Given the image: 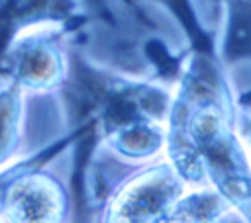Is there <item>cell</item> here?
I'll use <instances>...</instances> for the list:
<instances>
[{
  "label": "cell",
  "mask_w": 251,
  "mask_h": 223,
  "mask_svg": "<svg viewBox=\"0 0 251 223\" xmlns=\"http://www.w3.org/2000/svg\"><path fill=\"white\" fill-rule=\"evenodd\" d=\"M84 22L78 0H0V57L29 29H76Z\"/></svg>",
  "instance_id": "cell-5"
},
{
  "label": "cell",
  "mask_w": 251,
  "mask_h": 223,
  "mask_svg": "<svg viewBox=\"0 0 251 223\" xmlns=\"http://www.w3.org/2000/svg\"><path fill=\"white\" fill-rule=\"evenodd\" d=\"M159 6H163L178 23V27L184 31L192 53H202V55H218L216 53V41L214 35L204 27L200 22L196 8L192 0H155Z\"/></svg>",
  "instance_id": "cell-9"
},
{
  "label": "cell",
  "mask_w": 251,
  "mask_h": 223,
  "mask_svg": "<svg viewBox=\"0 0 251 223\" xmlns=\"http://www.w3.org/2000/svg\"><path fill=\"white\" fill-rule=\"evenodd\" d=\"M233 205L214 188L212 192H194L180 196L171 207L167 221H212Z\"/></svg>",
  "instance_id": "cell-8"
},
{
  "label": "cell",
  "mask_w": 251,
  "mask_h": 223,
  "mask_svg": "<svg viewBox=\"0 0 251 223\" xmlns=\"http://www.w3.org/2000/svg\"><path fill=\"white\" fill-rule=\"evenodd\" d=\"M80 2L98 20H102L106 23H114V12H112V6H110V0H80Z\"/></svg>",
  "instance_id": "cell-10"
},
{
  "label": "cell",
  "mask_w": 251,
  "mask_h": 223,
  "mask_svg": "<svg viewBox=\"0 0 251 223\" xmlns=\"http://www.w3.org/2000/svg\"><path fill=\"white\" fill-rule=\"evenodd\" d=\"M61 33L65 29L39 27L16 37L0 57V80L18 84L25 94L59 90L69 67Z\"/></svg>",
  "instance_id": "cell-3"
},
{
  "label": "cell",
  "mask_w": 251,
  "mask_h": 223,
  "mask_svg": "<svg viewBox=\"0 0 251 223\" xmlns=\"http://www.w3.org/2000/svg\"><path fill=\"white\" fill-rule=\"evenodd\" d=\"M226 12V31L218 59L224 65L251 61V0H220Z\"/></svg>",
  "instance_id": "cell-7"
},
{
  "label": "cell",
  "mask_w": 251,
  "mask_h": 223,
  "mask_svg": "<svg viewBox=\"0 0 251 223\" xmlns=\"http://www.w3.org/2000/svg\"><path fill=\"white\" fill-rule=\"evenodd\" d=\"M25 92L10 82L0 80V170L14 162L24 143Z\"/></svg>",
  "instance_id": "cell-6"
},
{
  "label": "cell",
  "mask_w": 251,
  "mask_h": 223,
  "mask_svg": "<svg viewBox=\"0 0 251 223\" xmlns=\"http://www.w3.org/2000/svg\"><path fill=\"white\" fill-rule=\"evenodd\" d=\"M247 135H249V160H251V129H249Z\"/></svg>",
  "instance_id": "cell-11"
},
{
  "label": "cell",
  "mask_w": 251,
  "mask_h": 223,
  "mask_svg": "<svg viewBox=\"0 0 251 223\" xmlns=\"http://www.w3.org/2000/svg\"><path fill=\"white\" fill-rule=\"evenodd\" d=\"M184 180L171 162L149 166L129 178L104 207V221H167L182 196Z\"/></svg>",
  "instance_id": "cell-4"
},
{
  "label": "cell",
  "mask_w": 251,
  "mask_h": 223,
  "mask_svg": "<svg viewBox=\"0 0 251 223\" xmlns=\"http://www.w3.org/2000/svg\"><path fill=\"white\" fill-rule=\"evenodd\" d=\"M167 113L169 156L182 180L210 178L233 209L251 219V160L235 133L233 96L218 55L192 53Z\"/></svg>",
  "instance_id": "cell-1"
},
{
  "label": "cell",
  "mask_w": 251,
  "mask_h": 223,
  "mask_svg": "<svg viewBox=\"0 0 251 223\" xmlns=\"http://www.w3.org/2000/svg\"><path fill=\"white\" fill-rule=\"evenodd\" d=\"M82 127L75 125L69 135L39 153L14 160L0 170V221L2 223H57L71 211V198L57 176L45 164L73 145Z\"/></svg>",
  "instance_id": "cell-2"
}]
</instances>
